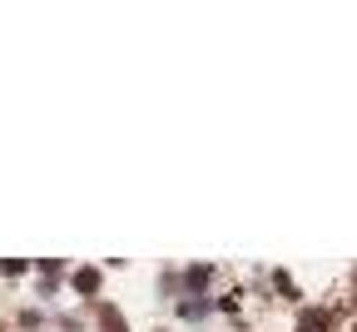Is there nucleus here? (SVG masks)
Here are the masks:
<instances>
[{"mask_svg": "<svg viewBox=\"0 0 357 332\" xmlns=\"http://www.w3.org/2000/svg\"><path fill=\"white\" fill-rule=\"evenodd\" d=\"M75 288H79V293H95V288H100V273H95V268H79V273H75Z\"/></svg>", "mask_w": 357, "mask_h": 332, "instance_id": "obj_1", "label": "nucleus"}, {"mask_svg": "<svg viewBox=\"0 0 357 332\" xmlns=\"http://www.w3.org/2000/svg\"><path fill=\"white\" fill-rule=\"evenodd\" d=\"M208 282V268H189V288H204Z\"/></svg>", "mask_w": 357, "mask_h": 332, "instance_id": "obj_2", "label": "nucleus"}, {"mask_svg": "<svg viewBox=\"0 0 357 332\" xmlns=\"http://www.w3.org/2000/svg\"><path fill=\"white\" fill-rule=\"evenodd\" d=\"M100 317H105V327H109V332H124V327H119V312H114V308H105Z\"/></svg>", "mask_w": 357, "mask_h": 332, "instance_id": "obj_3", "label": "nucleus"}, {"mask_svg": "<svg viewBox=\"0 0 357 332\" xmlns=\"http://www.w3.org/2000/svg\"><path fill=\"white\" fill-rule=\"evenodd\" d=\"M298 332H303V327H298Z\"/></svg>", "mask_w": 357, "mask_h": 332, "instance_id": "obj_4", "label": "nucleus"}]
</instances>
